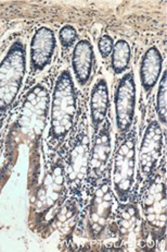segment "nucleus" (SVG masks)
<instances>
[{
    "instance_id": "1",
    "label": "nucleus",
    "mask_w": 167,
    "mask_h": 252,
    "mask_svg": "<svg viewBox=\"0 0 167 252\" xmlns=\"http://www.w3.org/2000/svg\"><path fill=\"white\" fill-rule=\"evenodd\" d=\"M85 109L83 108L82 114L78 115L72 132L55 152L62 160L68 191L63 209L74 205L77 210H82L87 204L85 188L89 169L91 139L89 137L87 113Z\"/></svg>"
},
{
    "instance_id": "2",
    "label": "nucleus",
    "mask_w": 167,
    "mask_h": 252,
    "mask_svg": "<svg viewBox=\"0 0 167 252\" xmlns=\"http://www.w3.org/2000/svg\"><path fill=\"white\" fill-rule=\"evenodd\" d=\"M111 168L94 190L87 204L78 213L79 233L89 240L95 241L109 237L115 238L114 220L120 202L112 187Z\"/></svg>"
},
{
    "instance_id": "3",
    "label": "nucleus",
    "mask_w": 167,
    "mask_h": 252,
    "mask_svg": "<svg viewBox=\"0 0 167 252\" xmlns=\"http://www.w3.org/2000/svg\"><path fill=\"white\" fill-rule=\"evenodd\" d=\"M79 115L78 94L69 70H63L55 80L51 103L50 125L47 135L49 152L55 153L74 129Z\"/></svg>"
},
{
    "instance_id": "4",
    "label": "nucleus",
    "mask_w": 167,
    "mask_h": 252,
    "mask_svg": "<svg viewBox=\"0 0 167 252\" xmlns=\"http://www.w3.org/2000/svg\"><path fill=\"white\" fill-rule=\"evenodd\" d=\"M137 194L143 226V235L153 243L166 235V163H162L153 175L143 180Z\"/></svg>"
},
{
    "instance_id": "5",
    "label": "nucleus",
    "mask_w": 167,
    "mask_h": 252,
    "mask_svg": "<svg viewBox=\"0 0 167 252\" xmlns=\"http://www.w3.org/2000/svg\"><path fill=\"white\" fill-rule=\"evenodd\" d=\"M50 103L51 95L42 83L34 85L24 95L15 127L26 143L37 144L42 141L50 118Z\"/></svg>"
},
{
    "instance_id": "6",
    "label": "nucleus",
    "mask_w": 167,
    "mask_h": 252,
    "mask_svg": "<svg viewBox=\"0 0 167 252\" xmlns=\"http://www.w3.org/2000/svg\"><path fill=\"white\" fill-rule=\"evenodd\" d=\"M64 168L62 160L57 158L50 160L44 180L35 194V216L40 221L50 224L62 212L67 201Z\"/></svg>"
},
{
    "instance_id": "7",
    "label": "nucleus",
    "mask_w": 167,
    "mask_h": 252,
    "mask_svg": "<svg viewBox=\"0 0 167 252\" xmlns=\"http://www.w3.org/2000/svg\"><path fill=\"white\" fill-rule=\"evenodd\" d=\"M26 74V49L15 41L0 63V125L12 109Z\"/></svg>"
},
{
    "instance_id": "8",
    "label": "nucleus",
    "mask_w": 167,
    "mask_h": 252,
    "mask_svg": "<svg viewBox=\"0 0 167 252\" xmlns=\"http://www.w3.org/2000/svg\"><path fill=\"white\" fill-rule=\"evenodd\" d=\"M137 128L133 126L129 132L121 137L111 163V181L120 203L129 200L135 191L137 167Z\"/></svg>"
},
{
    "instance_id": "9",
    "label": "nucleus",
    "mask_w": 167,
    "mask_h": 252,
    "mask_svg": "<svg viewBox=\"0 0 167 252\" xmlns=\"http://www.w3.org/2000/svg\"><path fill=\"white\" fill-rule=\"evenodd\" d=\"M112 126L108 117L91 139L89 169L85 188V198L87 202L95 187L103 179L106 171L112 166Z\"/></svg>"
},
{
    "instance_id": "10",
    "label": "nucleus",
    "mask_w": 167,
    "mask_h": 252,
    "mask_svg": "<svg viewBox=\"0 0 167 252\" xmlns=\"http://www.w3.org/2000/svg\"><path fill=\"white\" fill-rule=\"evenodd\" d=\"M164 132L158 119H150L146 125L139 148L140 183L153 175L164 163Z\"/></svg>"
},
{
    "instance_id": "11",
    "label": "nucleus",
    "mask_w": 167,
    "mask_h": 252,
    "mask_svg": "<svg viewBox=\"0 0 167 252\" xmlns=\"http://www.w3.org/2000/svg\"><path fill=\"white\" fill-rule=\"evenodd\" d=\"M137 88L133 70L121 75L114 93L115 124L119 135L123 137L134 126L136 116Z\"/></svg>"
},
{
    "instance_id": "12",
    "label": "nucleus",
    "mask_w": 167,
    "mask_h": 252,
    "mask_svg": "<svg viewBox=\"0 0 167 252\" xmlns=\"http://www.w3.org/2000/svg\"><path fill=\"white\" fill-rule=\"evenodd\" d=\"M115 237H119L121 245L127 249H131L139 239L140 235H143V226L141 220L137 194L133 193L129 200L125 203H119L114 220Z\"/></svg>"
},
{
    "instance_id": "13",
    "label": "nucleus",
    "mask_w": 167,
    "mask_h": 252,
    "mask_svg": "<svg viewBox=\"0 0 167 252\" xmlns=\"http://www.w3.org/2000/svg\"><path fill=\"white\" fill-rule=\"evenodd\" d=\"M57 39L51 29L42 27L30 41V69L33 73L42 72L52 63Z\"/></svg>"
},
{
    "instance_id": "14",
    "label": "nucleus",
    "mask_w": 167,
    "mask_h": 252,
    "mask_svg": "<svg viewBox=\"0 0 167 252\" xmlns=\"http://www.w3.org/2000/svg\"><path fill=\"white\" fill-rule=\"evenodd\" d=\"M95 58L89 39H80L75 44L72 54V69L79 87L87 85L93 75Z\"/></svg>"
},
{
    "instance_id": "15",
    "label": "nucleus",
    "mask_w": 167,
    "mask_h": 252,
    "mask_svg": "<svg viewBox=\"0 0 167 252\" xmlns=\"http://www.w3.org/2000/svg\"><path fill=\"white\" fill-rule=\"evenodd\" d=\"M110 110V93L106 80L101 78L94 84L90 92L89 112L93 134L98 132L101 126L108 119Z\"/></svg>"
},
{
    "instance_id": "16",
    "label": "nucleus",
    "mask_w": 167,
    "mask_h": 252,
    "mask_svg": "<svg viewBox=\"0 0 167 252\" xmlns=\"http://www.w3.org/2000/svg\"><path fill=\"white\" fill-rule=\"evenodd\" d=\"M163 56L156 46L146 49L140 63V83L146 94H150L161 79L163 70Z\"/></svg>"
},
{
    "instance_id": "17",
    "label": "nucleus",
    "mask_w": 167,
    "mask_h": 252,
    "mask_svg": "<svg viewBox=\"0 0 167 252\" xmlns=\"http://www.w3.org/2000/svg\"><path fill=\"white\" fill-rule=\"evenodd\" d=\"M112 59H111V67L115 75H121L129 70L131 62V48L130 45L125 39H119L114 43L112 50Z\"/></svg>"
},
{
    "instance_id": "18",
    "label": "nucleus",
    "mask_w": 167,
    "mask_h": 252,
    "mask_svg": "<svg viewBox=\"0 0 167 252\" xmlns=\"http://www.w3.org/2000/svg\"><path fill=\"white\" fill-rule=\"evenodd\" d=\"M166 89H167V74L166 70L161 75L158 94H156V115L158 122L162 126H166Z\"/></svg>"
},
{
    "instance_id": "19",
    "label": "nucleus",
    "mask_w": 167,
    "mask_h": 252,
    "mask_svg": "<svg viewBox=\"0 0 167 252\" xmlns=\"http://www.w3.org/2000/svg\"><path fill=\"white\" fill-rule=\"evenodd\" d=\"M77 38L78 33L72 25H64V27L60 30L59 39L61 43V47L63 48V50H69L70 48H72L73 45L77 43Z\"/></svg>"
},
{
    "instance_id": "20",
    "label": "nucleus",
    "mask_w": 167,
    "mask_h": 252,
    "mask_svg": "<svg viewBox=\"0 0 167 252\" xmlns=\"http://www.w3.org/2000/svg\"><path fill=\"white\" fill-rule=\"evenodd\" d=\"M114 47V41L110 35H102L98 41V50L103 59L109 58V56L112 54V50Z\"/></svg>"
}]
</instances>
